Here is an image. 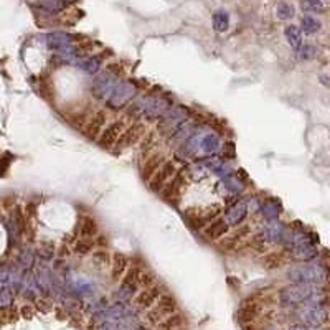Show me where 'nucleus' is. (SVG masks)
Instances as JSON below:
<instances>
[{
    "label": "nucleus",
    "instance_id": "obj_1",
    "mask_svg": "<svg viewBox=\"0 0 330 330\" xmlns=\"http://www.w3.org/2000/svg\"><path fill=\"white\" fill-rule=\"evenodd\" d=\"M277 300L284 307L322 306V302H324V292H322L320 286L289 284L279 291Z\"/></svg>",
    "mask_w": 330,
    "mask_h": 330
},
{
    "label": "nucleus",
    "instance_id": "obj_2",
    "mask_svg": "<svg viewBox=\"0 0 330 330\" xmlns=\"http://www.w3.org/2000/svg\"><path fill=\"white\" fill-rule=\"evenodd\" d=\"M283 246L297 263H311L319 255L317 246H315V238L304 233V231L287 230Z\"/></svg>",
    "mask_w": 330,
    "mask_h": 330
},
{
    "label": "nucleus",
    "instance_id": "obj_3",
    "mask_svg": "<svg viewBox=\"0 0 330 330\" xmlns=\"http://www.w3.org/2000/svg\"><path fill=\"white\" fill-rule=\"evenodd\" d=\"M286 279L291 284H306V286H324L328 283L330 274L327 268L315 263H299L291 266L286 271Z\"/></svg>",
    "mask_w": 330,
    "mask_h": 330
},
{
    "label": "nucleus",
    "instance_id": "obj_4",
    "mask_svg": "<svg viewBox=\"0 0 330 330\" xmlns=\"http://www.w3.org/2000/svg\"><path fill=\"white\" fill-rule=\"evenodd\" d=\"M177 312V300L168 294H162L160 299L157 300V304L152 309H149L145 314V322L149 325H157L164 319H167L168 315H172Z\"/></svg>",
    "mask_w": 330,
    "mask_h": 330
},
{
    "label": "nucleus",
    "instance_id": "obj_5",
    "mask_svg": "<svg viewBox=\"0 0 330 330\" xmlns=\"http://www.w3.org/2000/svg\"><path fill=\"white\" fill-rule=\"evenodd\" d=\"M140 276H142V271H140L137 266H132L131 269H128V272L124 274L122 281H121V286L116 292V297H117V302H128L129 300L137 296V289L140 287Z\"/></svg>",
    "mask_w": 330,
    "mask_h": 330
},
{
    "label": "nucleus",
    "instance_id": "obj_6",
    "mask_svg": "<svg viewBox=\"0 0 330 330\" xmlns=\"http://www.w3.org/2000/svg\"><path fill=\"white\" fill-rule=\"evenodd\" d=\"M328 319L327 311L322 306H300L296 311V320L309 328H317L324 325Z\"/></svg>",
    "mask_w": 330,
    "mask_h": 330
},
{
    "label": "nucleus",
    "instance_id": "obj_7",
    "mask_svg": "<svg viewBox=\"0 0 330 330\" xmlns=\"http://www.w3.org/2000/svg\"><path fill=\"white\" fill-rule=\"evenodd\" d=\"M117 78L116 74H112L109 69L108 71H103L96 76L91 83V94H93L96 99L104 101V99H109L111 94L114 93V89L117 86Z\"/></svg>",
    "mask_w": 330,
    "mask_h": 330
},
{
    "label": "nucleus",
    "instance_id": "obj_8",
    "mask_svg": "<svg viewBox=\"0 0 330 330\" xmlns=\"http://www.w3.org/2000/svg\"><path fill=\"white\" fill-rule=\"evenodd\" d=\"M136 99V84L132 81H119L108 99V106L111 109H122Z\"/></svg>",
    "mask_w": 330,
    "mask_h": 330
},
{
    "label": "nucleus",
    "instance_id": "obj_9",
    "mask_svg": "<svg viewBox=\"0 0 330 330\" xmlns=\"http://www.w3.org/2000/svg\"><path fill=\"white\" fill-rule=\"evenodd\" d=\"M187 121V114H185V109L184 108H170L165 114L159 119V131L162 134L167 136H172L175 131H177L182 124Z\"/></svg>",
    "mask_w": 330,
    "mask_h": 330
},
{
    "label": "nucleus",
    "instance_id": "obj_10",
    "mask_svg": "<svg viewBox=\"0 0 330 330\" xmlns=\"http://www.w3.org/2000/svg\"><path fill=\"white\" fill-rule=\"evenodd\" d=\"M286 233H287V228L284 226L283 223L269 221V224H266L264 228H261L258 231L255 240L261 241L264 244H283Z\"/></svg>",
    "mask_w": 330,
    "mask_h": 330
},
{
    "label": "nucleus",
    "instance_id": "obj_11",
    "mask_svg": "<svg viewBox=\"0 0 330 330\" xmlns=\"http://www.w3.org/2000/svg\"><path fill=\"white\" fill-rule=\"evenodd\" d=\"M177 175V167H175L173 162H164L162 167L159 168L157 173L149 180V187L152 192L160 193L164 190V187L168 184V180L173 179Z\"/></svg>",
    "mask_w": 330,
    "mask_h": 330
},
{
    "label": "nucleus",
    "instance_id": "obj_12",
    "mask_svg": "<svg viewBox=\"0 0 330 330\" xmlns=\"http://www.w3.org/2000/svg\"><path fill=\"white\" fill-rule=\"evenodd\" d=\"M124 129H125V122L122 121V119L111 122L108 128H104L103 134L99 136V139H97V142H99L103 149H112V147H116L117 140L124 132Z\"/></svg>",
    "mask_w": 330,
    "mask_h": 330
},
{
    "label": "nucleus",
    "instance_id": "obj_13",
    "mask_svg": "<svg viewBox=\"0 0 330 330\" xmlns=\"http://www.w3.org/2000/svg\"><path fill=\"white\" fill-rule=\"evenodd\" d=\"M162 296V291L159 289V286H152V287H145L144 291H140L137 296L134 297V307L136 311L145 312L152 309L157 304V300Z\"/></svg>",
    "mask_w": 330,
    "mask_h": 330
},
{
    "label": "nucleus",
    "instance_id": "obj_14",
    "mask_svg": "<svg viewBox=\"0 0 330 330\" xmlns=\"http://www.w3.org/2000/svg\"><path fill=\"white\" fill-rule=\"evenodd\" d=\"M144 134H145V128H144L142 122H136V124L129 125V128L124 129L121 137H119L117 144H116V149L117 150H124V149H128V147L137 144L139 140L142 139Z\"/></svg>",
    "mask_w": 330,
    "mask_h": 330
},
{
    "label": "nucleus",
    "instance_id": "obj_15",
    "mask_svg": "<svg viewBox=\"0 0 330 330\" xmlns=\"http://www.w3.org/2000/svg\"><path fill=\"white\" fill-rule=\"evenodd\" d=\"M108 121V116L104 111H96L93 116L88 119V122L84 124V134H86L88 139L94 140V139H99V136L103 134V128L106 125Z\"/></svg>",
    "mask_w": 330,
    "mask_h": 330
},
{
    "label": "nucleus",
    "instance_id": "obj_16",
    "mask_svg": "<svg viewBox=\"0 0 330 330\" xmlns=\"http://www.w3.org/2000/svg\"><path fill=\"white\" fill-rule=\"evenodd\" d=\"M73 37L66 32H52L46 35V45L50 50H55L58 53L68 52L73 48Z\"/></svg>",
    "mask_w": 330,
    "mask_h": 330
},
{
    "label": "nucleus",
    "instance_id": "obj_17",
    "mask_svg": "<svg viewBox=\"0 0 330 330\" xmlns=\"http://www.w3.org/2000/svg\"><path fill=\"white\" fill-rule=\"evenodd\" d=\"M248 201L244 200H240V201H235L233 205L228 207L226 213H224V220L228 221L230 226H238V224H241L244 221L248 215Z\"/></svg>",
    "mask_w": 330,
    "mask_h": 330
},
{
    "label": "nucleus",
    "instance_id": "obj_18",
    "mask_svg": "<svg viewBox=\"0 0 330 330\" xmlns=\"http://www.w3.org/2000/svg\"><path fill=\"white\" fill-rule=\"evenodd\" d=\"M184 175L185 173H177L164 187V190L160 192V193H162L164 200H167V201H175V200H177V196L180 195V190H182V185H184Z\"/></svg>",
    "mask_w": 330,
    "mask_h": 330
},
{
    "label": "nucleus",
    "instance_id": "obj_19",
    "mask_svg": "<svg viewBox=\"0 0 330 330\" xmlns=\"http://www.w3.org/2000/svg\"><path fill=\"white\" fill-rule=\"evenodd\" d=\"M281 212H283V207H281V201L277 198H268L261 203V213L264 216V220L277 221Z\"/></svg>",
    "mask_w": 330,
    "mask_h": 330
},
{
    "label": "nucleus",
    "instance_id": "obj_20",
    "mask_svg": "<svg viewBox=\"0 0 330 330\" xmlns=\"http://www.w3.org/2000/svg\"><path fill=\"white\" fill-rule=\"evenodd\" d=\"M196 131H198V128H196V124H195L193 121H185V122L182 124L180 128L170 136V140H173V142L185 144L187 140L190 139Z\"/></svg>",
    "mask_w": 330,
    "mask_h": 330
},
{
    "label": "nucleus",
    "instance_id": "obj_21",
    "mask_svg": "<svg viewBox=\"0 0 330 330\" xmlns=\"http://www.w3.org/2000/svg\"><path fill=\"white\" fill-rule=\"evenodd\" d=\"M228 230H230L228 221L224 218H218V220L212 221L205 228V235H207V238H210V240H220L221 236L228 233Z\"/></svg>",
    "mask_w": 330,
    "mask_h": 330
},
{
    "label": "nucleus",
    "instance_id": "obj_22",
    "mask_svg": "<svg viewBox=\"0 0 330 330\" xmlns=\"http://www.w3.org/2000/svg\"><path fill=\"white\" fill-rule=\"evenodd\" d=\"M128 272V258L124 255H119L116 252L114 258H112V268H111V277L114 281L122 279L124 274Z\"/></svg>",
    "mask_w": 330,
    "mask_h": 330
},
{
    "label": "nucleus",
    "instance_id": "obj_23",
    "mask_svg": "<svg viewBox=\"0 0 330 330\" xmlns=\"http://www.w3.org/2000/svg\"><path fill=\"white\" fill-rule=\"evenodd\" d=\"M284 35H286V40L287 43L291 45V48L294 50H299L300 46H302V30H300L299 27L296 25H287L286 30H284Z\"/></svg>",
    "mask_w": 330,
    "mask_h": 330
},
{
    "label": "nucleus",
    "instance_id": "obj_24",
    "mask_svg": "<svg viewBox=\"0 0 330 330\" xmlns=\"http://www.w3.org/2000/svg\"><path fill=\"white\" fill-rule=\"evenodd\" d=\"M76 66L88 74H96L101 68V58L99 56H83Z\"/></svg>",
    "mask_w": 330,
    "mask_h": 330
},
{
    "label": "nucleus",
    "instance_id": "obj_25",
    "mask_svg": "<svg viewBox=\"0 0 330 330\" xmlns=\"http://www.w3.org/2000/svg\"><path fill=\"white\" fill-rule=\"evenodd\" d=\"M162 164H164V159L160 157V156H154V157H150L149 160H145L144 170H142V177H144L145 180L152 179L154 175L157 173L159 168L162 167Z\"/></svg>",
    "mask_w": 330,
    "mask_h": 330
},
{
    "label": "nucleus",
    "instance_id": "obj_26",
    "mask_svg": "<svg viewBox=\"0 0 330 330\" xmlns=\"http://www.w3.org/2000/svg\"><path fill=\"white\" fill-rule=\"evenodd\" d=\"M182 325H184V317L175 312L172 315H168L167 319H164L160 324H157L156 330H179Z\"/></svg>",
    "mask_w": 330,
    "mask_h": 330
},
{
    "label": "nucleus",
    "instance_id": "obj_27",
    "mask_svg": "<svg viewBox=\"0 0 330 330\" xmlns=\"http://www.w3.org/2000/svg\"><path fill=\"white\" fill-rule=\"evenodd\" d=\"M221 185L224 187V190H226L228 193H231V195H238V193H241L243 192V188H244V185H243V182L236 177V175H228V177H223V180H221Z\"/></svg>",
    "mask_w": 330,
    "mask_h": 330
},
{
    "label": "nucleus",
    "instance_id": "obj_28",
    "mask_svg": "<svg viewBox=\"0 0 330 330\" xmlns=\"http://www.w3.org/2000/svg\"><path fill=\"white\" fill-rule=\"evenodd\" d=\"M17 264L22 268L23 271H32L35 268V252L32 249H22L17 256Z\"/></svg>",
    "mask_w": 330,
    "mask_h": 330
},
{
    "label": "nucleus",
    "instance_id": "obj_29",
    "mask_svg": "<svg viewBox=\"0 0 330 330\" xmlns=\"http://www.w3.org/2000/svg\"><path fill=\"white\" fill-rule=\"evenodd\" d=\"M97 233V224L94 221V218L91 216H84L80 223V235L83 238H93Z\"/></svg>",
    "mask_w": 330,
    "mask_h": 330
},
{
    "label": "nucleus",
    "instance_id": "obj_30",
    "mask_svg": "<svg viewBox=\"0 0 330 330\" xmlns=\"http://www.w3.org/2000/svg\"><path fill=\"white\" fill-rule=\"evenodd\" d=\"M213 27H215V30L220 32V33L226 32L228 27H230V17H228V13L224 12V10L215 12V13H213Z\"/></svg>",
    "mask_w": 330,
    "mask_h": 330
},
{
    "label": "nucleus",
    "instance_id": "obj_31",
    "mask_svg": "<svg viewBox=\"0 0 330 330\" xmlns=\"http://www.w3.org/2000/svg\"><path fill=\"white\" fill-rule=\"evenodd\" d=\"M300 28H302V32L306 35H314L320 30V22L311 15H306V17H302V20H300Z\"/></svg>",
    "mask_w": 330,
    "mask_h": 330
},
{
    "label": "nucleus",
    "instance_id": "obj_32",
    "mask_svg": "<svg viewBox=\"0 0 330 330\" xmlns=\"http://www.w3.org/2000/svg\"><path fill=\"white\" fill-rule=\"evenodd\" d=\"M37 256L41 261H52L55 256V244L52 241H43L38 244L37 248Z\"/></svg>",
    "mask_w": 330,
    "mask_h": 330
},
{
    "label": "nucleus",
    "instance_id": "obj_33",
    "mask_svg": "<svg viewBox=\"0 0 330 330\" xmlns=\"http://www.w3.org/2000/svg\"><path fill=\"white\" fill-rule=\"evenodd\" d=\"M13 300H15V292L10 287H2V291H0V307H2V311H9L10 307H13Z\"/></svg>",
    "mask_w": 330,
    "mask_h": 330
},
{
    "label": "nucleus",
    "instance_id": "obj_34",
    "mask_svg": "<svg viewBox=\"0 0 330 330\" xmlns=\"http://www.w3.org/2000/svg\"><path fill=\"white\" fill-rule=\"evenodd\" d=\"M94 246V243L91 241V238H81V240H78L74 243V252L76 255H88V252L93 249Z\"/></svg>",
    "mask_w": 330,
    "mask_h": 330
},
{
    "label": "nucleus",
    "instance_id": "obj_35",
    "mask_svg": "<svg viewBox=\"0 0 330 330\" xmlns=\"http://www.w3.org/2000/svg\"><path fill=\"white\" fill-rule=\"evenodd\" d=\"M38 4H40L41 9H45L46 12H50V13H58L66 7L65 4L58 2V0H40Z\"/></svg>",
    "mask_w": 330,
    "mask_h": 330
},
{
    "label": "nucleus",
    "instance_id": "obj_36",
    "mask_svg": "<svg viewBox=\"0 0 330 330\" xmlns=\"http://www.w3.org/2000/svg\"><path fill=\"white\" fill-rule=\"evenodd\" d=\"M12 223L18 228V231H23V230H25L27 221H25V215H23V212H22V208L17 207V208L12 212Z\"/></svg>",
    "mask_w": 330,
    "mask_h": 330
},
{
    "label": "nucleus",
    "instance_id": "obj_37",
    "mask_svg": "<svg viewBox=\"0 0 330 330\" xmlns=\"http://www.w3.org/2000/svg\"><path fill=\"white\" fill-rule=\"evenodd\" d=\"M300 7H302L304 12H322L324 10V4L320 0H302L300 2Z\"/></svg>",
    "mask_w": 330,
    "mask_h": 330
},
{
    "label": "nucleus",
    "instance_id": "obj_38",
    "mask_svg": "<svg viewBox=\"0 0 330 330\" xmlns=\"http://www.w3.org/2000/svg\"><path fill=\"white\" fill-rule=\"evenodd\" d=\"M297 53H299V58L302 61H309V60L314 58L315 53H317V50H315L314 45H302L297 50Z\"/></svg>",
    "mask_w": 330,
    "mask_h": 330
},
{
    "label": "nucleus",
    "instance_id": "obj_39",
    "mask_svg": "<svg viewBox=\"0 0 330 330\" xmlns=\"http://www.w3.org/2000/svg\"><path fill=\"white\" fill-rule=\"evenodd\" d=\"M277 17L281 20H291L294 17V9L289 4H279L277 5Z\"/></svg>",
    "mask_w": 330,
    "mask_h": 330
},
{
    "label": "nucleus",
    "instance_id": "obj_40",
    "mask_svg": "<svg viewBox=\"0 0 330 330\" xmlns=\"http://www.w3.org/2000/svg\"><path fill=\"white\" fill-rule=\"evenodd\" d=\"M111 261V256L108 251H96L93 252V263L99 264V266H106Z\"/></svg>",
    "mask_w": 330,
    "mask_h": 330
},
{
    "label": "nucleus",
    "instance_id": "obj_41",
    "mask_svg": "<svg viewBox=\"0 0 330 330\" xmlns=\"http://www.w3.org/2000/svg\"><path fill=\"white\" fill-rule=\"evenodd\" d=\"M263 259H264L263 264L266 266V268H277V266L281 264V256L279 255H269V256H266Z\"/></svg>",
    "mask_w": 330,
    "mask_h": 330
},
{
    "label": "nucleus",
    "instance_id": "obj_42",
    "mask_svg": "<svg viewBox=\"0 0 330 330\" xmlns=\"http://www.w3.org/2000/svg\"><path fill=\"white\" fill-rule=\"evenodd\" d=\"M154 283H156V277H154L150 272H142V276H140V287H152Z\"/></svg>",
    "mask_w": 330,
    "mask_h": 330
},
{
    "label": "nucleus",
    "instance_id": "obj_43",
    "mask_svg": "<svg viewBox=\"0 0 330 330\" xmlns=\"http://www.w3.org/2000/svg\"><path fill=\"white\" fill-rule=\"evenodd\" d=\"M223 156L228 157V159H233L235 157V144L233 142H224V145H223Z\"/></svg>",
    "mask_w": 330,
    "mask_h": 330
},
{
    "label": "nucleus",
    "instance_id": "obj_44",
    "mask_svg": "<svg viewBox=\"0 0 330 330\" xmlns=\"http://www.w3.org/2000/svg\"><path fill=\"white\" fill-rule=\"evenodd\" d=\"M20 312H22V317L30 319L32 315H33V307L32 306H23L22 309H20Z\"/></svg>",
    "mask_w": 330,
    "mask_h": 330
},
{
    "label": "nucleus",
    "instance_id": "obj_45",
    "mask_svg": "<svg viewBox=\"0 0 330 330\" xmlns=\"http://www.w3.org/2000/svg\"><path fill=\"white\" fill-rule=\"evenodd\" d=\"M286 330H311L307 325H304V324H299V322H296V324H292V325H289Z\"/></svg>",
    "mask_w": 330,
    "mask_h": 330
},
{
    "label": "nucleus",
    "instance_id": "obj_46",
    "mask_svg": "<svg viewBox=\"0 0 330 330\" xmlns=\"http://www.w3.org/2000/svg\"><path fill=\"white\" fill-rule=\"evenodd\" d=\"M248 233H249V226H246V224H244V226H241L240 230H238L236 238H238V240H240V238H244Z\"/></svg>",
    "mask_w": 330,
    "mask_h": 330
},
{
    "label": "nucleus",
    "instance_id": "obj_47",
    "mask_svg": "<svg viewBox=\"0 0 330 330\" xmlns=\"http://www.w3.org/2000/svg\"><path fill=\"white\" fill-rule=\"evenodd\" d=\"M58 2L65 4V5H71V4H74V2H76V0H58Z\"/></svg>",
    "mask_w": 330,
    "mask_h": 330
}]
</instances>
